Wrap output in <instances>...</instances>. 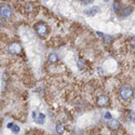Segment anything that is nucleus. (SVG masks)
<instances>
[{
	"label": "nucleus",
	"instance_id": "nucleus-15",
	"mask_svg": "<svg viewBox=\"0 0 135 135\" xmlns=\"http://www.w3.org/2000/svg\"><path fill=\"white\" fill-rule=\"evenodd\" d=\"M128 120H129V121H133V120H135V112H133V111H130V112H129Z\"/></svg>",
	"mask_w": 135,
	"mask_h": 135
},
{
	"label": "nucleus",
	"instance_id": "nucleus-5",
	"mask_svg": "<svg viewBox=\"0 0 135 135\" xmlns=\"http://www.w3.org/2000/svg\"><path fill=\"white\" fill-rule=\"evenodd\" d=\"M109 103V98L106 95H100L97 98V106L98 107H106Z\"/></svg>",
	"mask_w": 135,
	"mask_h": 135
},
{
	"label": "nucleus",
	"instance_id": "nucleus-12",
	"mask_svg": "<svg viewBox=\"0 0 135 135\" xmlns=\"http://www.w3.org/2000/svg\"><path fill=\"white\" fill-rule=\"evenodd\" d=\"M112 7H114V10L116 11L117 13H119L120 11H121V9H122V8H121V4H120L119 1H115L114 4H112Z\"/></svg>",
	"mask_w": 135,
	"mask_h": 135
},
{
	"label": "nucleus",
	"instance_id": "nucleus-9",
	"mask_svg": "<svg viewBox=\"0 0 135 135\" xmlns=\"http://www.w3.org/2000/svg\"><path fill=\"white\" fill-rule=\"evenodd\" d=\"M8 128L12 130V132H13L14 134H17V133L20 132V128H18L17 126L13 124V123H9V124H8Z\"/></svg>",
	"mask_w": 135,
	"mask_h": 135
},
{
	"label": "nucleus",
	"instance_id": "nucleus-8",
	"mask_svg": "<svg viewBox=\"0 0 135 135\" xmlns=\"http://www.w3.org/2000/svg\"><path fill=\"white\" fill-rule=\"evenodd\" d=\"M99 11V8L98 7H93L91 9H89L85 11V14H89V15H95L97 12Z\"/></svg>",
	"mask_w": 135,
	"mask_h": 135
},
{
	"label": "nucleus",
	"instance_id": "nucleus-6",
	"mask_svg": "<svg viewBox=\"0 0 135 135\" xmlns=\"http://www.w3.org/2000/svg\"><path fill=\"white\" fill-rule=\"evenodd\" d=\"M32 118L37 123H39V124H42L44 120H46V116L41 114V112H32Z\"/></svg>",
	"mask_w": 135,
	"mask_h": 135
},
{
	"label": "nucleus",
	"instance_id": "nucleus-20",
	"mask_svg": "<svg viewBox=\"0 0 135 135\" xmlns=\"http://www.w3.org/2000/svg\"><path fill=\"white\" fill-rule=\"evenodd\" d=\"M97 35H98L99 37H104V33H102L100 31H97Z\"/></svg>",
	"mask_w": 135,
	"mask_h": 135
},
{
	"label": "nucleus",
	"instance_id": "nucleus-7",
	"mask_svg": "<svg viewBox=\"0 0 135 135\" xmlns=\"http://www.w3.org/2000/svg\"><path fill=\"white\" fill-rule=\"evenodd\" d=\"M108 128L110 130H119L121 128V124L118 120H114V119H110L108 122Z\"/></svg>",
	"mask_w": 135,
	"mask_h": 135
},
{
	"label": "nucleus",
	"instance_id": "nucleus-11",
	"mask_svg": "<svg viewBox=\"0 0 135 135\" xmlns=\"http://www.w3.org/2000/svg\"><path fill=\"white\" fill-rule=\"evenodd\" d=\"M131 13H132V8L128 7V8H126V9H123V10H122L121 15H122V16H129Z\"/></svg>",
	"mask_w": 135,
	"mask_h": 135
},
{
	"label": "nucleus",
	"instance_id": "nucleus-3",
	"mask_svg": "<svg viewBox=\"0 0 135 135\" xmlns=\"http://www.w3.org/2000/svg\"><path fill=\"white\" fill-rule=\"evenodd\" d=\"M12 16V9L7 4L1 6V18L3 20H9Z\"/></svg>",
	"mask_w": 135,
	"mask_h": 135
},
{
	"label": "nucleus",
	"instance_id": "nucleus-21",
	"mask_svg": "<svg viewBox=\"0 0 135 135\" xmlns=\"http://www.w3.org/2000/svg\"><path fill=\"white\" fill-rule=\"evenodd\" d=\"M105 1H108V0H105Z\"/></svg>",
	"mask_w": 135,
	"mask_h": 135
},
{
	"label": "nucleus",
	"instance_id": "nucleus-16",
	"mask_svg": "<svg viewBox=\"0 0 135 135\" xmlns=\"http://www.w3.org/2000/svg\"><path fill=\"white\" fill-rule=\"evenodd\" d=\"M32 6L31 4H28L27 7H26V11H27V12H32Z\"/></svg>",
	"mask_w": 135,
	"mask_h": 135
},
{
	"label": "nucleus",
	"instance_id": "nucleus-1",
	"mask_svg": "<svg viewBox=\"0 0 135 135\" xmlns=\"http://www.w3.org/2000/svg\"><path fill=\"white\" fill-rule=\"evenodd\" d=\"M120 98L123 100H128L133 96V89L131 86H123L119 91Z\"/></svg>",
	"mask_w": 135,
	"mask_h": 135
},
{
	"label": "nucleus",
	"instance_id": "nucleus-4",
	"mask_svg": "<svg viewBox=\"0 0 135 135\" xmlns=\"http://www.w3.org/2000/svg\"><path fill=\"white\" fill-rule=\"evenodd\" d=\"M8 50H9V52H10L11 54H15V55H17V54H20V53L22 52V47H21V44H20V43H17V42H13V43H11L10 46H9Z\"/></svg>",
	"mask_w": 135,
	"mask_h": 135
},
{
	"label": "nucleus",
	"instance_id": "nucleus-13",
	"mask_svg": "<svg viewBox=\"0 0 135 135\" xmlns=\"http://www.w3.org/2000/svg\"><path fill=\"white\" fill-rule=\"evenodd\" d=\"M64 131H65V128H64L63 124H57V126H56V132H57V134L63 135Z\"/></svg>",
	"mask_w": 135,
	"mask_h": 135
},
{
	"label": "nucleus",
	"instance_id": "nucleus-14",
	"mask_svg": "<svg viewBox=\"0 0 135 135\" xmlns=\"http://www.w3.org/2000/svg\"><path fill=\"white\" fill-rule=\"evenodd\" d=\"M104 41L107 44H111L112 43V37H110L109 35H105L104 36Z\"/></svg>",
	"mask_w": 135,
	"mask_h": 135
},
{
	"label": "nucleus",
	"instance_id": "nucleus-19",
	"mask_svg": "<svg viewBox=\"0 0 135 135\" xmlns=\"http://www.w3.org/2000/svg\"><path fill=\"white\" fill-rule=\"evenodd\" d=\"M131 46H132L133 48H135V38L132 39V41H131Z\"/></svg>",
	"mask_w": 135,
	"mask_h": 135
},
{
	"label": "nucleus",
	"instance_id": "nucleus-17",
	"mask_svg": "<svg viewBox=\"0 0 135 135\" xmlns=\"http://www.w3.org/2000/svg\"><path fill=\"white\" fill-rule=\"evenodd\" d=\"M105 118L108 119V120H110L111 119V115L109 114V112H106V114H105Z\"/></svg>",
	"mask_w": 135,
	"mask_h": 135
},
{
	"label": "nucleus",
	"instance_id": "nucleus-2",
	"mask_svg": "<svg viewBox=\"0 0 135 135\" xmlns=\"http://www.w3.org/2000/svg\"><path fill=\"white\" fill-rule=\"evenodd\" d=\"M35 29H36L37 33L40 37H44L47 35L48 26H47V24H44V23H38V24L35 25Z\"/></svg>",
	"mask_w": 135,
	"mask_h": 135
},
{
	"label": "nucleus",
	"instance_id": "nucleus-18",
	"mask_svg": "<svg viewBox=\"0 0 135 135\" xmlns=\"http://www.w3.org/2000/svg\"><path fill=\"white\" fill-rule=\"evenodd\" d=\"M78 67H79V68H83V63H82V61L78 62Z\"/></svg>",
	"mask_w": 135,
	"mask_h": 135
},
{
	"label": "nucleus",
	"instance_id": "nucleus-10",
	"mask_svg": "<svg viewBox=\"0 0 135 135\" xmlns=\"http://www.w3.org/2000/svg\"><path fill=\"white\" fill-rule=\"evenodd\" d=\"M48 60H49L50 63H56V62H57V60H59V57H57V55H56L55 53H51L49 55Z\"/></svg>",
	"mask_w": 135,
	"mask_h": 135
}]
</instances>
